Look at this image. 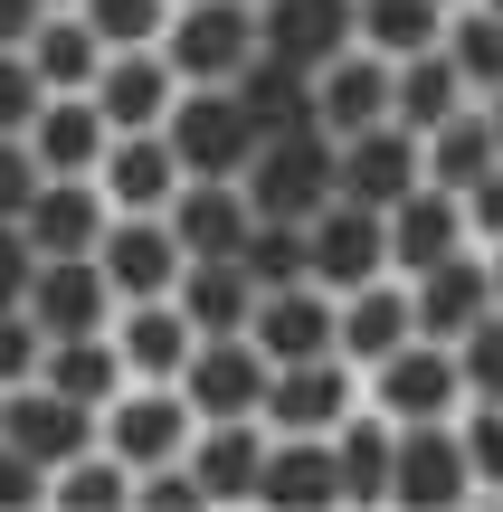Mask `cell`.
Wrapping results in <instances>:
<instances>
[{"label": "cell", "mask_w": 503, "mask_h": 512, "mask_svg": "<svg viewBox=\"0 0 503 512\" xmlns=\"http://www.w3.org/2000/svg\"><path fill=\"white\" fill-rule=\"evenodd\" d=\"M409 332H418V323H409V275H371V285L333 294V351H342L352 370L390 361Z\"/></svg>", "instance_id": "cell-19"}, {"label": "cell", "mask_w": 503, "mask_h": 512, "mask_svg": "<svg viewBox=\"0 0 503 512\" xmlns=\"http://www.w3.org/2000/svg\"><path fill=\"white\" fill-rule=\"evenodd\" d=\"M456 105H475V95H466V76L447 67V48H418V57L390 67V124L428 133V124H447Z\"/></svg>", "instance_id": "cell-34"}, {"label": "cell", "mask_w": 503, "mask_h": 512, "mask_svg": "<svg viewBox=\"0 0 503 512\" xmlns=\"http://www.w3.org/2000/svg\"><path fill=\"white\" fill-rule=\"evenodd\" d=\"M105 219H114V200L95 181H38L29 209H19V238H29L38 256H95Z\"/></svg>", "instance_id": "cell-22"}, {"label": "cell", "mask_w": 503, "mask_h": 512, "mask_svg": "<svg viewBox=\"0 0 503 512\" xmlns=\"http://www.w3.org/2000/svg\"><path fill=\"white\" fill-rule=\"evenodd\" d=\"M29 67H38V86H48V95H86L95 67H105V38L86 29V10H48L29 29Z\"/></svg>", "instance_id": "cell-31"}, {"label": "cell", "mask_w": 503, "mask_h": 512, "mask_svg": "<svg viewBox=\"0 0 503 512\" xmlns=\"http://www.w3.org/2000/svg\"><path fill=\"white\" fill-rule=\"evenodd\" d=\"M133 512H209V494H200V475L171 456V465H143V475H133Z\"/></svg>", "instance_id": "cell-42"}, {"label": "cell", "mask_w": 503, "mask_h": 512, "mask_svg": "<svg viewBox=\"0 0 503 512\" xmlns=\"http://www.w3.org/2000/svg\"><path fill=\"white\" fill-rule=\"evenodd\" d=\"M38 105H48V86H38L29 48H0V133H29Z\"/></svg>", "instance_id": "cell-44"}, {"label": "cell", "mask_w": 503, "mask_h": 512, "mask_svg": "<svg viewBox=\"0 0 503 512\" xmlns=\"http://www.w3.org/2000/svg\"><path fill=\"white\" fill-rule=\"evenodd\" d=\"M48 512H133V465L95 437L86 456H67L48 475Z\"/></svg>", "instance_id": "cell-37"}, {"label": "cell", "mask_w": 503, "mask_h": 512, "mask_svg": "<svg viewBox=\"0 0 503 512\" xmlns=\"http://www.w3.org/2000/svg\"><path fill=\"white\" fill-rule=\"evenodd\" d=\"M238 190H247V209H257V219H314V209L333 200V133H323V124L257 133Z\"/></svg>", "instance_id": "cell-1"}, {"label": "cell", "mask_w": 503, "mask_h": 512, "mask_svg": "<svg viewBox=\"0 0 503 512\" xmlns=\"http://www.w3.org/2000/svg\"><path fill=\"white\" fill-rule=\"evenodd\" d=\"M437 48H447L456 76H466V95H503V10L494 0H456Z\"/></svg>", "instance_id": "cell-36"}, {"label": "cell", "mask_w": 503, "mask_h": 512, "mask_svg": "<svg viewBox=\"0 0 503 512\" xmlns=\"http://www.w3.org/2000/svg\"><path fill=\"white\" fill-rule=\"evenodd\" d=\"M38 19H48V0H0V48H29Z\"/></svg>", "instance_id": "cell-49"}, {"label": "cell", "mask_w": 503, "mask_h": 512, "mask_svg": "<svg viewBox=\"0 0 503 512\" xmlns=\"http://www.w3.org/2000/svg\"><path fill=\"white\" fill-rule=\"evenodd\" d=\"M38 181H48V171L29 162V133H0V219H19Z\"/></svg>", "instance_id": "cell-47"}, {"label": "cell", "mask_w": 503, "mask_h": 512, "mask_svg": "<svg viewBox=\"0 0 503 512\" xmlns=\"http://www.w3.org/2000/svg\"><path fill=\"white\" fill-rule=\"evenodd\" d=\"M114 351H124V380H181V361H190V313L171 304V294H143V304H114Z\"/></svg>", "instance_id": "cell-25"}, {"label": "cell", "mask_w": 503, "mask_h": 512, "mask_svg": "<svg viewBox=\"0 0 503 512\" xmlns=\"http://www.w3.org/2000/svg\"><path fill=\"white\" fill-rule=\"evenodd\" d=\"M190 427H200V408L181 399V380H124V389L105 399V418H95V437L143 475V465H171V456H181Z\"/></svg>", "instance_id": "cell-5"}, {"label": "cell", "mask_w": 503, "mask_h": 512, "mask_svg": "<svg viewBox=\"0 0 503 512\" xmlns=\"http://www.w3.org/2000/svg\"><path fill=\"white\" fill-rule=\"evenodd\" d=\"M38 380H48L57 399H76V408L105 418V399L124 389V351H114V332H57L48 361H38Z\"/></svg>", "instance_id": "cell-29"}, {"label": "cell", "mask_w": 503, "mask_h": 512, "mask_svg": "<svg viewBox=\"0 0 503 512\" xmlns=\"http://www.w3.org/2000/svg\"><path fill=\"white\" fill-rule=\"evenodd\" d=\"M456 380H466V399H503V304L485 313L475 332H456Z\"/></svg>", "instance_id": "cell-41"}, {"label": "cell", "mask_w": 503, "mask_h": 512, "mask_svg": "<svg viewBox=\"0 0 503 512\" xmlns=\"http://www.w3.org/2000/svg\"><path fill=\"white\" fill-rule=\"evenodd\" d=\"M266 351L247 342V332H200L181 361V399L200 408V418H257L266 408Z\"/></svg>", "instance_id": "cell-10"}, {"label": "cell", "mask_w": 503, "mask_h": 512, "mask_svg": "<svg viewBox=\"0 0 503 512\" xmlns=\"http://www.w3.org/2000/svg\"><path fill=\"white\" fill-rule=\"evenodd\" d=\"M171 152H181V171H200V181H238L247 152H257V124H247V105L228 86H181V105L162 114Z\"/></svg>", "instance_id": "cell-7"}, {"label": "cell", "mask_w": 503, "mask_h": 512, "mask_svg": "<svg viewBox=\"0 0 503 512\" xmlns=\"http://www.w3.org/2000/svg\"><path fill=\"white\" fill-rule=\"evenodd\" d=\"M95 266H105L114 304H143V294H171V285H181L190 256H181V238H171L162 209H114L105 238H95Z\"/></svg>", "instance_id": "cell-8"}, {"label": "cell", "mask_w": 503, "mask_h": 512, "mask_svg": "<svg viewBox=\"0 0 503 512\" xmlns=\"http://www.w3.org/2000/svg\"><path fill=\"white\" fill-rule=\"evenodd\" d=\"M76 10L105 48H162V29H171V0H76Z\"/></svg>", "instance_id": "cell-40"}, {"label": "cell", "mask_w": 503, "mask_h": 512, "mask_svg": "<svg viewBox=\"0 0 503 512\" xmlns=\"http://www.w3.org/2000/svg\"><path fill=\"white\" fill-rule=\"evenodd\" d=\"M0 437L19 446L29 465H67V456H86L95 446V408H76V399H57L48 380H19V389H0Z\"/></svg>", "instance_id": "cell-12"}, {"label": "cell", "mask_w": 503, "mask_h": 512, "mask_svg": "<svg viewBox=\"0 0 503 512\" xmlns=\"http://www.w3.org/2000/svg\"><path fill=\"white\" fill-rule=\"evenodd\" d=\"M48 10H76V0H48Z\"/></svg>", "instance_id": "cell-52"}, {"label": "cell", "mask_w": 503, "mask_h": 512, "mask_svg": "<svg viewBox=\"0 0 503 512\" xmlns=\"http://www.w3.org/2000/svg\"><path fill=\"white\" fill-rule=\"evenodd\" d=\"M485 313H494L485 247H456V256H437L428 275H409V323L428 332V342H456V332H475Z\"/></svg>", "instance_id": "cell-14"}, {"label": "cell", "mask_w": 503, "mask_h": 512, "mask_svg": "<svg viewBox=\"0 0 503 512\" xmlns=\"http://www.w3.org/2000/svg\"><path fill=\"white\" fill-rule=\"evenodd\" d=\"M181 465L200 475L209 512H238L257 503V465H266V418H200L181 446Z\"/></svg>", "instance_id": "cell-13"}, {"label": "cell", "mask_w": 503, "mask_h": 512, "mask_svg": "<svg viewBox=\"0 0 503 512\" xmlns=\"http://www.w3.org/2000/svg\"><path fill=\"white\" fill-rule=\"evenodd\" d=\"M228 95H238V105H247V124H257V133H285V124H314V76H304V67H285V57H247V67L238 76H228Z\"/></svg>", "instance_id": "cell-32"}, {"label": "cell", "mask_w": 503, "mask_h": 512, "mask_svg": "<svg viewBox=\"0 0 503 512\" xmlns=\"http://www.w3.org/2000/svg\"><path fill=\"white\" fill-rule=\"evenodd\" d=\"M162 219H171V238H181V256H238V238L257 228V209H247L238 181H200V171H190Z\"/></svg>", "instance_id": "cell-27"}, {"label": "cell", "mask_w": 503, "mask_h": 512, "mask_svg": "<svg viewBox=\"0 0 503 512\" xmlns=\"http://www.w3.org/2000/svg\"><path fill=\"white\" fill-rule=\"evenodd\" d=\"M380 238H390V275H428L437 256L475 247V238H466V209H456V190H437V181H418L409 200L380 209Z\"/></svg>", "instance_id": "cell-16"}, {"label": "cell", "mask_w": 503, "mask_h": 512, "mask_svg": "<svg viewBox=\"0 0 503 512\" xmlns=\"http://www.w3.org/2000/svg\"><path fill=\"white\" fill-rule=\"evenodd\" d=\"M352 408H361V370L342 361V351H314V361H276L266 370V408L257 418L276 427V437H333Z\"/></svg>", "instance_id": "cell-4"}, {"label": "cell", "mask_w": 503, "mask_h": 512, "mask_svg": "<svg viewBox=\"0 0 503 512\" xmlns=\"http://www.w3.org/2000/svg\"><path fill=\"white\" fill-rule=\"evenodd\" d=\"M38 361H48V332L29 323V304H0V389L38 380Z\"/></svg>", "instance_id": "cell-43"}, {"label": "cell", "mask_w": 503, "mask_h": 512, "mask_svg": "<svg viewBox=\"0 0 503 512\" xmlns=\"http://www.w3.org/2000/svg\"><path fill=\"white\" fill-rule=\"evenodd\" d=\"M437 38H447V0H352V48L390 57V67Z\"/></svg>", "instance_id": "cell-33"}, {"label": "cell", "mask_w": 503, "mask_h": 512, "mask_svg": "<svg viewBox=\"0 0 503 512\" xmlns=\"http://www.w3.org/2000/svg\"><path fill=\"white\" fill-rule=\"evenodd\" d=\"M181 181H190V171H181V152H171L162 124H152V133H114L105 162H95V190H105L114 209H171Z\"/></svg>", "instance_id": "cell-26"}, {"label": "cell", "mask_w": 503, "mask_h": 512, "mask_svg": "<svg viewBox=\"0 0 503 512\" xmlns=\"http://www.w3.org/2000/svg\"><path fill=\"white\" fill-rule=\"evenodd\" d=\"M304 275H314L323 294H352V285H371V275H390L380 209H361V200H323L314 219H304Z\"/></svg>", "instance_id": "cell-9"}, {"label": "cell", "mask_w": 503, "mask_h": 512, "mask_svg": "<svg viewBox=\"0 0 503 512\" xmlns=\"http://www.w3.org/2000/svg\"><path fill=\"white\" fill-rule=\"evenodd\" d=\"M171 304L190 313V332H247V313H257V285H247L238 256H190L181 285H171Z\"/></svg>", "instance_id": "cell-30"}, {"label": "cell", "mask_w": 503, "mask_h": 512, "mask_svg": "<svg viewBox=\"0 0 503 512\" xmlns=\"http://www.w3.org/2000/svg\"><path fill=\"white\" fill-rule=\"evenodd\" d=\"M95 105H105L114 133H152L171 105H181V76H171L162 48H105V67H95Z\"/></svg>", "instance_id": "cell-15"}, {"label": "cell", "mask_w": 503, "mask_h": 512, "mask_svg": "<svg viewBox=\"0 0 503 512\" xmlns=\"http://www.w3.org/2000/svg\"><path fill=\"white\" fill-rule=\"evenodd\" d=\"M494 10H503V0H494Z\"/></svg>", "instance_id": "cell-54"}, {"label": "cell", "mask_w": 503, "mask_h": 512, "mask_svg": "<svg viewBox=\"0 0 503 512\" xmlns=\"http://www.w3.org/2000/svg\"><path fill=\"white\" fill-rule=\"evenodd\" d=\"M29 323L48 332H105L114 323V285H105V266L95 256H38V275H29Z\"/></svg>", "instance_id": "cell-20"}, {"label": "cell", "mask_w": 503, "mask_h": 512, "mask_svg": "<svg viewBox=\"0 0 503 512\" xmlns=\"http://www.w3.org/2000/svg\"><path fill=\"white\" fill-rule=\"evenodd\" d=\"M314 124L333 133V143H352V133L390 124V57H371V48L323 57V67H314Z\"/></svg>", "instance_id": "cell-17"}, {"label": "cell", "mask_w": 503, "mask_h": 512, "mask_svg": "<svg viewBox=\"0 0 503 512\" xmlns=\"http://www.w3.org/2000/svg\"><path fill=\"white\" fill-rule=\"evenodd\" d=\"M390 446H399V427L380 418L371 399H361L352 418L333 427V475H342V512H390Z\"/></svg>", "instance_id": "cell-28"}, {"label": "cell", "mask_w": 503, "mask_h": 512, "mask_svg": "<svg viewBox=\"0 0 503 512\" xmlns=\"http://www.w3.org/2000/svg\"><path fill=\"white\" fill-rule=\"evenodd\" d=\"M257 48L314 76L323 57L352 48V0H257Z\"/></svg>", "instance_id": "cell-24"}, {"label": "cell", "mask_w": 503, "mask_h": 512, "mask_svg": "<svg viewBox=\"0 0 503 512\" xmlns=\"http://www.w3.org/2000/svg\"><path fill=\"white\" fill-rule=\"evenodd\" d=\"M485 275H494V304H503V238L485 247Z\"/></svg>", "instance_id": "cell-50"}, {"label": "cell", "mask_w": 503, "mask_h": 512, "mask_svg": "<svg viewBox=\"0 0 503 512\" xmlns=\"http://www.w3.org/2000/svg\"><path fill=\"white\" fill-rule=\"evenodd\" d=\"M418 162H428V181H437V190H466L475 171H494V162H503V152H494V114H485V105H456L447 124L418 133Z\"/></svg>", "instance_id": "cell-35"}, {"label": "cell", "mask_w": 503, "mask_h": 512, "mask_svg": "<svg viewBox=\"0 0 503 512\" xmlns=\"http://www.w3.org/2000/svg\"><path fill=\"white\" fill-rule=\"evenodd\" d=\"M247 342L266 351V361H314V351H333V294L304 275V285H266L257 313H247Z\"/></svg>", "instance_id": "cell-23"}, {"label": "cell", "mask_w": 503, "mask_h": 512, "mask_svg": "<svg viewBox=\"0 0 503 512\" xmlns=\"http://www.w3.org/2000/svg\"><path fill=\"white\" fill-rule=\"evenodd\" d=\"M257 503H266V512H342V475H333V437H276V427H266Z\"/></svg>", "instance_id": "cell-21"}, {"label": "cell", "mask_w": 503, "mask_h": 512, "mask_svg": "<svg viewBox=\"0 0 503 512\" xmlns=\"http://www.w3.org/2000/svg\"><path fill=\"white\" fill-rule=\"evenodd\" d=\"M418 181H428V162H418L409 124H371V133H352V143H333V200L390 209V200H409Z\"/></svg>", "instance_id": "cell-11"}, {"label": "cell", "mask_w": 503, "mask_h": 512, "mask_svg": "<svg viewBox=\"0 0 503 512\" xmlns=\"http://www.w3.org/2000/svg\"><path fill=\"white\" fill-rule=\"evenodd\" d=\"M447 10H456V0H447Z\"/></svg>", "instance_id": "cell-53"}, {"label": "cell", "mask_w": 503, "mask_h": 512, "mask_svg": "<svg viewBox=\"0 0 503 512\" xmlns=\"http://www.w3.org/2000/svg\"><path fill=\"white\" fill-rule=\"evenodd\" d=\"M475 475H466V446H456V418H418L399 427L390 446V512H466Z\"/></svg>", "instance_id": "cell-6"}, {"label": "cell", "mask_w": 503, "mask_h": 512, "mask_svg": "<svg viewBox=\"0 0 503 512\" xmlns=\"http://www.w3.org/2000/svg\"><path fill=\"white\" fill-rule=\"evenodd\" d=\"M456 209H466V238H475V247H494V238H503V162H494V171H475V181L456 190Z\"/></svg>", "instance_id": "cell-45"}, {"label": "cell", "mask_w": 503, "mask_h": 512, "mask_svg": "<svg viewBox=\"0 0 503 512\" xmlns=\"http://www.w3.org/2000/svg\"><path fill=\"white\" fill-rule=\"evenodd\" d=\"M475 105H485V114H494V152H503V95H475Z\"/></svg>", "instance_id": "cell-51"}, {"label": "cell", "mask_w": 503, "mask_h": 512, "mask_svg": "<svg viewBox=\"0 0 503 512\" xmlns=\"http://www.w3.org/2000/svg\"><path fill=\"white\" fill-rule=\"evenodd\" d=\"M361 399H371L390 427H418V418H456V408H466V380H456V351H447V342L409 332L390 361L361 370Z\"/></svg>", "instance_id": "cell-3"}, {"label": "cell", "mask_w": 503, "mask_h": 512, "mask_svg": "<svg viewBox=\"0 0 503 512\" xmlns=\"http://www.w3.org/2000/svg\"><path fill=\"white\" fill-rule=\"evenodd\" d=\"M29 275H38V247L19 238V219H0V304H29Z\"/></svg>", "instance_id": "cell-48"}, {"label": "cell", "mask_w": 503, "mask_h": 512, "mask_svg": "<svg viewBox=\"0 0 503 512\" xmlns=\"http://www.w3.org/2000/svg\"><path fill=\"white\" fill-rule=\"evenodd\" d=\"M114 124L95 95H48V105L29 114V162L48 171V181H95V162H105Z\"/></svg>", "instance_id": "cell-18"}, {"label": "cell", "mask_w": 503, "mask_h": 512, "mask_svg": "<svg viewBox=\"0 0 503 512\" xmlns=\"http://www.w3.org/2000/svg\"><path fill=\"white\" fill-rule=\"evenodd\" d=\"M456 446H466L475 503H503V399H466L456 408Z\"/></svg>", "instance_id": "cell-39"}, {"label": "cell", "mask_w": 503, "mask_h": 512, "mask_svg": "<svg viewBox=\"0 0 503 512\" xmlns=\"http://www.w3.org/2000/svg\"><path fill=\"white\" fill-rule=\"evenodd\" d=\"M238 266H247V285H304V219H257L238 238Z\"/></svg>", "instance_id": "cell-38"}, {"label": "cell", "mask_w": 503, "mask_h": 512, "mask_svg": "<svg viewBox=\"0 0 503 512\" xmlns=\"http://www.w3.org/2000/svg\"><path fill=\"white\" fill-rule=\"evenodd\" d=\"M162 57L181 86H228L257 57V0H171Z\"/></svg>", "instance_id": "cell-2"}, {"label": "cell", "mask_w": 503, "mask_h": 512, "mask_svg": "<svg viewBox=\"0 0 503 512\" xmlns=\"http://www.w3.org/2000/svg\"><path fill=\"white\" fill-rule=\"evenodd\" d=\"M0 512H48V465H29L0 437Z\"/></svg>", "instance_id": "cell-46"}]
</instances>
